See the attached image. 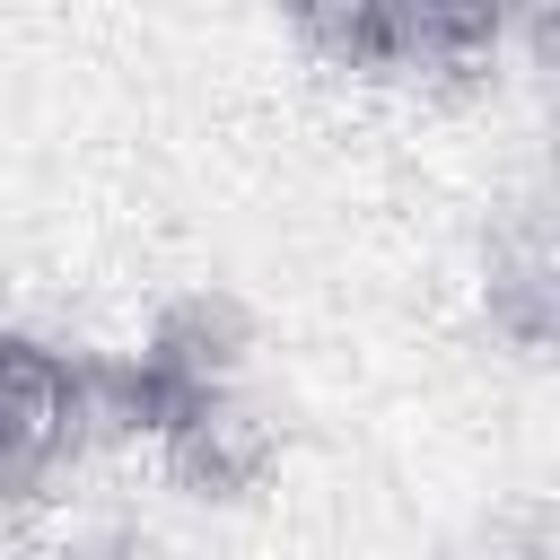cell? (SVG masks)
Returning <instances> with one entry per match:
<instances>
[{
  "label": "cell",
  "instance_id": "obj_1",
  "mask_svg": "<svg viewBox=\"0 0 560 560\" xmlns=\"http://www.w3.org/2000/svg\"><path fill=\"white\" fill-rule=\"evenodd\" d=\"M236 376H245V306L219 289H192V298L158 306L140 350L88 359V420H96V438L158 446L184 411H201Z\"/></svg>",
  "mask_w": 560,
  "mask_h": 560
},
{
  "label": "cell",
  "instance_id": "obj_2",
  "mask_svg": "<svg viewBox=\"0 0 560 560\" xmlns=\"http://www.w3.org/2000/svg\"><path fill=\"white\" fill-rule=\"evenodd\" d=\"M534 9L542 0H341V35H332L324 70H350V79L490 70Z\"/></svg>",
  "mask_w": 560,
  "mask_h": 560
},
{
  "label": "cell",
  "instance_id": "obj_3",
  "mask_svg": "<svg viewBox=\"0 0 560 560\" xmlns=\"http://www.w3.org/2000/svg\"><path fill=\"white\" fill-rule=\"evenodd\" d=\"M88 438V359L44 332H0V499H44Z\"/></svg>",
  "mask_w": 560,
  "mask_h": 560
},
{
  "label": "cell",
  "instance_id": "obj_4",
  "mask_svg": "<svg viewBox=\"0 0 560 560\" xmlns=\"http://www.w3.org/2000/svg\"><path fill=\"white\" fill-rule=\"evenodd\" d=\"M271 455H280V438H271V420H262L236 385L210 394L201 411H184V420L158 438L166 481L192 490V499H254L262 472H271Z\"/></svg>",
  "mask_w": 560,
  "mask_h": 560
},
{
  "label": "cell",
  "instance_id": "obj_5",
  "mask_svg": "<svg viewBox=\"0 0 560 560\" xmlns=\"http://www.w3.org/2000/svg\"><path fill=\"white\" fill-rule=\"evenodd\" d=\"M481 315H490V332L508 341V350H525V359H542L551 341H560V262H551V236L525 219L508 245H490V262H481Z\"/></svg>",
  "mask_w": 560,
  "mask_h": 560
},
{
  "label": "cell",
  "instance_id": "obj_6",
  "mask_svg": "<svg viewBox=\"0 0 560 560\" xmlns=\"http://www.w3.org/2000/svg\"><path fill=\"white\" fill-rule=\"evenodd\" d=\"M35 560H149V534H131V525H105V534L52 542V551H35Z\"/></svg>",
  "mask_w": 560,
  "mask_h": 560
},
{
  "label": "cell",
  "instance_id": "obj_7",
  "mask_svg": "<svg viewBox=\"0 0 560 560\" xmlns=\"http://www.w3.org/2000/svg\"><path fill=\"white\" fill-rule=\"evenodd\" d=\"M490 560H560V542H551V516L534 508V516H525V525H516V534H508Z\"/></svg>",
  "mask_w": 560,
  "mask_h": 560
}]
</instances>
